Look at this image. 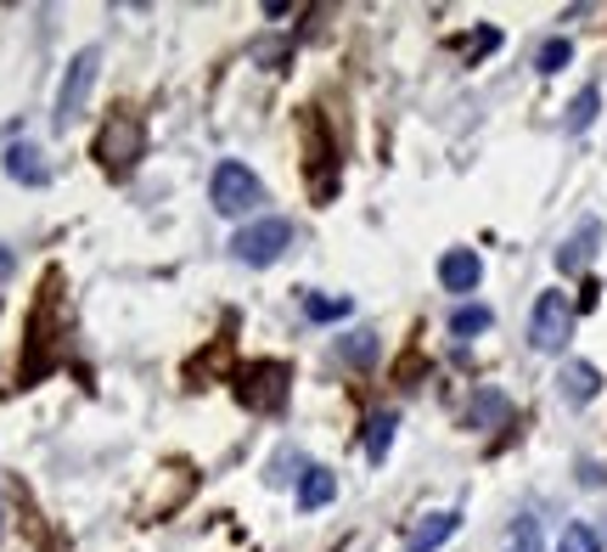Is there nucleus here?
Listing matches in <instances>:
<instances>
[{"label":"nucleus","mask_w":607,"mask_h":552,"mask_svg":"<svg viewBox=\"0 0 607 552\" xmlns=\"http://www.w3.org/2000/svg\"><path fill=\"white\" fill-rule=\"evenodd\" d=\"M96 158H101V170L129 175L147 158V124L135 113H113L108 124H101V136H96Z\"/></svg>","instance_id":"obj_1"},{"label":"nucleus","mask_w":607,"mask_h":552,"mask_svg":"<svg viewBox=\"0 0 607 552\" xmlns=\"http://www.w3.org/2000/svg\"><path fill=\"white\" fill-rule=\"evenodd\" d=\"M568 339H573V305L557 294V287H546L529 310V344L540 355H557V349H568Z\"/></svg>","instance_id":"obj_2"},{"label":"nucleus","mask_w":607,"mask_h":552,"mask_svg":"<svg viewBox=\"0 0 607 552\" xmlns=\"http://www.w3.org/2000/svg\"><path fill=\"white\" fill-rule=\"evenodd\" d=\"M287 243H293V220H282V214H264V220L243 225V232L231 237V254L243 259V266H276Z\"/></svg>","instance_id":"obj_3"},{"label":"nucleus","mask_w":607,"mask_h":552,"mask_svg":"<svg viewBox=\"0 0 607 552\" xmlns=\"http://www.w3.org/2000/svg\"><path fill=\"white\" fill-rule=\"evenodd\" d=\"M259 198H264L259 175L248 164H236V158H225V164L214 170V181H209V204L220 214H248V209H259Z\"/></svg>","instance_id":"obj_4"},{"label":"nucleus","mask_w":607,"mask_h":552,"mask_svg":"<svg viewBox=\"0 0 607 552\" xmlns=\"http://www.w3.org/2000/svg\"><path fill=\"white\" fill-rule=\"evenodd\" d=\"M96 69H101V51H96V46H85L74 62H67L62 90H57V130H74V119L85 113V102H90V85H96Z\"/></svg>","instance_id":"obj_5"},{"label":"nucleus","mask_w":607,"mask_h":552,"mask_svg":"<svg viewBox=\"0 0 607 552\" xmlns=\"http://www.w3.org/2000/svg\"><path fill=\"white\" fill-rule=\"evenodd\" d=\"M236 401L253 406V412H276L287 401V367L282 361H259L236 372Z\"/></svg>","instance_id":"obj_6"},{"label":"nucleus","mask_w":607,"mask_h":552,"mask_svg":"<svg viewBox=\"0 0 607 552\" xmlns=\"http://www.w3.org/2000/svg\"><path fill=\"white\" fill-rule=\"evenodd\" d=\"M596 243H602V220L585 214V220L562 237V248H557V271H568V277H573V271H585L591 259H596Z\"/></svg>","instance_id":"obj_7"},{"label":"nucleus","mask_w":607,"mask_h":552,"mask_svg":"<svg viewBox=\"0 0 607 552\" xmlns=\"http://www.w3.org/2000/svg\"><path fill=\"white\" fill-rule=\"evenodd\" d=\"M461 525V513H422L411 530H405V552H438Z\"/></svg>","instance_id":"obj_8"},{"label":"nucleus","mask_w":607,"mask_h":552,"mask_svg":"<svg viewBox=\"0 0 607 552\" xmlns=\"http://www.w3.org/2000/svg\"><path fill=\"white\" fill-rule=\"evenodd\" d=\"M438 282H445L450 294H472V287L484 282V259L472 248H450L445 259H438Z\"/></svg>","instance_id":"obj_9"},{"label":"nucleus","mask_w":607,"mask_h":552,"mask_svg":"<svg viewBox=\"0 0 607 552\" xmlns=\"http://www.w3.org/2000/svg\"><path fill=\"white\" fill-rule=\"evenodd\" d=\"M557 383H562V401H568V406H585V401L602 395V372H596L591 361H568Z\"/></svg>","instance_id":"obj_10"},{"label":"nucleus","mask_w":607,"mask_h":552,"mask_svg":"<svg viewBox=\"0 0 607 552\" xmlns=\"http://www.w3.org/2000/svg\"><path fill=\"white\" fill-rule=\"evenodd\" d=\"M7 175L17 181V186H46V164H40V147H28V142H12L7 147Z\"/></svg>","instance_id":"obj_11"},{"label":"nucleus","mask_w":607,"mask_h":552,"mask_svg":"<svg viewBox=\"0 0 607 552\" xmlns=\"http://www.w3.org/2000/svg\"><path fill=\"white\" fill-rule=\"evenodd\" d=\"M506 417H512V401H506L500 389H479L472 406H467V429H495V424H506Z\"/></svg>","instance_id":"obj_12"},{"label":"nucleus","mask_w":607,"mask_h":552,"mask_svg":"<svg viewBox=\"0 0 607 552\" xmlns=\"http://www.w3.org/2000/svg\"><path fill=\"white\" fill-rule=\"evenodd\" d=\"M332 496H337V474H332V468H310V474L298 479V507H304V513L326 507Z\"/></svg>","instance_id":"obj_13"},{"label":"nucleus","mask_w":607,"mask_h":552,"mask_svg":"<svg viewBox=\"0 0 607 552\" xmlns=\"http://www.w3.org/2000/svg\"><path fill=\"white\" fill-rule=\"evenodd\" d=\"M394 429H399V417H394V412H377V417L366 424V457H371V463H383V457H388Z\"/></svg>","instance_id":"obj_14"},{"label":"nucleus","mask_w":607,"mask_h":552,"mask_svg":"<svg viewBox=\"0 0 607 552\" xmlns=\"http://www.w3.org/2000/svg\"><path fill=\"white\" fill-rule=\"evenodd\" d=\"M506 552H546V536H540V518H512V530H506Z\"/></svg>","instance_id":"obj_15"},{"label":"nucleus","mask_w":607,"mask_h":552,"mask_svg":"<svg viewBox=\"0 0 607 552\" xmlns=\"http://www.w3.org/2000/svg\"><path fill=\"white\" fill-rule=\"evenodd\" d=\"M596 108H602V90H596V85H585L580 96H573V108H568V130H573V136L596 124Z\"/></svg>","instance_id":"obj_16"},{"label":"nucleus","mask_w":607,"mask_h":552,"mask_svg":"<svg viewBox=\"0 0 607 552\" xmlns=\"http://www.w3.org/2000/svg\"><path fill=\"white\" fill-rule=\"evenodd\" d=\"M490 321H495V316H490L484 305H461V310L450 316V333H456V339H472V333H490Z\"/></svg>","instance_id":"obj_17"},{"label":"nucleus","mask_w":607,"mask_h":552,"mask_svg":"<svg viewBox=\"0 0 607 552\" xmlns=\"http://www.w3.org/2000/svg\"><path fill=\"white\" fill-rule=\"evenodd\" d=\"M557 552H602V536H596L591 525H580V518H573V525L562 530V541H557Z\"/></svg>","instance_id":"obj_18"},{"label":"nucleus","mask_w":607,"mask_h":552,"mask_svg":"<svg viewBox=\"0 0 607 552\" xmlns=\"http://www.w3.org/2000/svg\"><path fill=\"white\" fill-rule=\"evenodd\" d=\"M568 62H573V46L568 40H546V46H540V57H534V69L540 74H562Z\"/></svg>","instance_id":"obj_19"},{"label":"nucleus","mask_w":607,"mask_h":552,"mask_svg":"<svg viewBox=\"0 0 607 552\" xmlns=\"http://www.w3.org/2000/svg\"><path fill=\"white\" fill-rule=\"evenodd\" d=\"M344 361L349 367H371V361H377V333H349L344 339Z\"/></svg>","instance_id":"obj_20"},{"label":"nucleus","mask_w":607,"mask_h":552,"mask_svg":"<svg viewBox=\"0 0 607 552\" xmlns=\"http://www.w3.org/2000/svg\"><path fill=\"white\" fill-rule=\"evenodd\" d=\"M304 316H310V321H344L349 316V299H321V294H310V299H304Z\"/></svg>","instance_id":"obj_21"},{"label":"nucleus","mask_w":607,"mask_h":552,"mask_svg":"<svg viewBox=\"0 0 607 552\" xmlns=\"http://www.w3.org/2000/svg\"><path fill=\"white\" fill-rule=\"evenodd\" d=\"M298 463H304V457H298V451H293V445H287V451H282V457H276V463H270V474H264V479H270V484H287V479H293V468H298Z\"/></svg>","instance_id":"obj_22"},{"label":"nucleus","mask_w":607,"mask_h":552,"mask_svg":"<svg viewBox=\"0 0 607 552\" xmlns=\"http://www.w3.org/2000/svg\"><path fill=\"white\" fill-rule=\"evenodd\" d=\"M282 57H287V46H282V40H264V46H253V62H264V69H276Z\"/></svg>","instance_id":"obj_23"},{"label":"nucleus","mask_w":607,"mask_h":552,"mask_svg":"<svg viewBox=\"0 0 607 552\" xmlns=\"http://www.w3.org/2000/svg\"><path fill=\"white\" fill-rule=\"evenodd\" d=\"M495 46H500L495 28H479V35H472V57H484V51H495Z\"/></svg>","instance_id":"obj_24"},{"label":"nucleus","mask_w":607,"mask_h":552,"mask_svg":"<svg viewBox=\"0 0 607 552\" xmlns=\"http://www.w3.org/2000/svg\"><path fill=\"white\" fill-rule=\"evenodd\" d=\"M12 271H17V259H12V248H0V282H7Z\"/></svg>","instance_id":"obj_25"},{"label":"nucleus","mask_w":607,"mask_h":552,"mask_svg":"<svg viewBox=\"0 0 607 552\" xmlns=\"http://www.w3.org/2000/svg\"><path fill=\"white\" fill-rule=\"evenodd\" d=\"M0 536H7V507H0Z\"/></svg>","instance_id":"obj_26"}]
</instances>
